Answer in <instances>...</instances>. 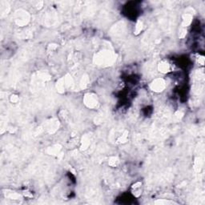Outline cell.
<instances>
[{"label": "cell", "instance_id": "cell-1", "mask_svg": "<svg viewBox=\"0 0 205 205\" xmlns=\"http://www.w3.org/2000/svg\"><path fill=\"white\" fill-rule=\"evenodd\" d=\"M164 83L162 80H158L155 82V84L153 83L152 89L155 91H161L164 87Z\"/></svg>", "mask_w": 205, "mask_h": 205}]
</instances>
